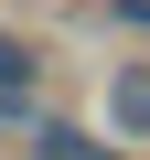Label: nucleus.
Segmentation results:
<instances>
[{"label": "nucleus", "mask_w": 150, "mask_h": 160, "mask_svg": "<svg viewBox=\"0 0 150 160\" xmlns=\"http://www.w3.org/2000/svg\"><path fill=\"white\" fill-rule=\"evenodd\" d=\"M43 160H118V149H97V139H75V128H43Z\"/></svg>", "instance_id": "obj_1"}, {"label": "nucleus", "mask_w": 150, "mask_h": 160, "mask_svg": "<svg viewBox=\"0 0 150 160\" xmlns=\"http://www.w3.org/2000/svg\"><path fill=\"white\" fill-rule=\"evenodd\" d=\"M118 118H129V128H150V75H118Z\"/></svg>", "instance_id": "obj_2"}, {"label": "nucleus", "mask_w": 150, "mask_h": 160, "mask_svg": "<svg viewBox=\"0 0 150 160\" xmlns=\"http://www.w3.org/2000/svg\"><path fill=\"white\" fill-rule=\"evenodd\" d=\"M11 86H32V53H22V43H0V96H11Z\"/></svg>", "instance_id": "obj_3"}]
</instances>
